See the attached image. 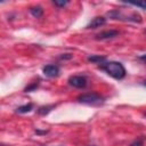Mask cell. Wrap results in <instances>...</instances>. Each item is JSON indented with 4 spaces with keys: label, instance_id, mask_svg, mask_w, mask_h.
Returning <instances> with one entry per match:
<instances>
[{
    "label": "cell",
    "instance_id": "6da1fadb",
    "mask_svg": "<svg viewBox=\"0 0 146 146\" xmlns=\"http://www.w3.org/2000/svg\"><path fill=\"white\" fill-rule=\"evenodd\" d=\"M99 67L116 80H121L125 76V68L119 62H104L99 65Z\"/></svg>",
    "mask_w": 146,
    "mask_h": 146
},
{
    "label": "cell",
    "instance_id": "7a4b0ae2",
    "mask_svg": "<svg viewBox=\"0 0 146 146\" xmlns=\"http://www.w3.org/2000/svg\"><path fill=\"white\" fill-rule=\"evenodd\" d=\"M78 100L82 104L87 105H100L104 103V97L100 96L99 94L96 92H90V94H84L78 97Z\"/></svg>",
    "mask_w": 146,
    "mask_h": 146
},
{
    "label": "cell",
    "instance_id": "3957f363",
    "mask_svg": "<svg viewBox=\"0 0 146 146\" xmlns=\"http://www.w3.org/2000/svg\"><path fill=\"white\" fill-rule=\"evenodd\" d=\"M68 83L74 88H84L87 86V79L82 75H73L68 79Z\"/></svg>",
    "mask_w": 146,
    "mask_h": 146
},
{
    "label": "cell",
    "instance_id": "277c9868",
    "mask_svg": "<svg viewBox=\"0 0 146 146\" xmlns=\"http://www.w3.org/2000/svg\"><path fill=\"white\" fill-rule=\"evenodd\" d=\"M43 74L48 78H56L59 74V67L56 65H47L43 67Z\"/></svg>",
    "mask_w": 146,
    "mask_h": 146
},
{
    "label": "cell",
    "instance_id": "5b68a950",
    "mask_svg": "<svg viewBox=\"0 0 146 146\" xmlns=\"http://www.w3.org/2000/svg\"><path fill=\"white\" fill-rule=\"evenodd\" d=\"M119 34L117 31L115 30H108V31H104V32H100L96 35V39L97 40H106V39H112V38H115L116 35Z\"/></svg>",
    "mask_w": 146,
    "mask_h": 146
},
{
    "label": "cell",
    "instance_id": "8992f818",
    "mask_svg": "<svg viewBox=\"0 0 146 146\" xmlns=\"http://www.w3.org/2000/svg\"><path fill=\"white\" fill-rule=\"evenodd\" d=\"M106 23V19L104 17H95L92 18V21L87 25V29H97V27H100L102 25H104Z\"/></svg>",
    "mask_w": 146,
    "mask_h": 146
},
{
    "label": "cell",
    "instance_id": "52a82bcc",
    "mask_svg": "<svg viewBox=\"0 0 146 146\" xmlns=\"http://www.w3.org/2000/svg\"><path fill=\"white\" fill-rule=\"evenodd\" d=\"M30 11H31V14L34 16V17H41L42 15H43V9L40 7V6H36V7H32L31 9H30Z\"/></svg>",
    "mask_w": 146,
    "mask_h": 146
},
{
    "label": "cell",
    "instance_id": "ba28073f",
    "mask_svg": "<svg viewBox=\"0 0 146 146\" xmlns=\"http://www.w3.org/2000/svg\"><path fill=\"white\" fill-rule=\"evenodd\" d=\"M89 62H92V63H96V64H103L105 62V57L104 56H90L88 58Z\"/></svg>",
    "mask_w": 146,
    "mask_h": 146
},
{
    "label": "cell",
    "instance_id": "9c48e42d",
    "mask_svg": "<svg viewBox=\"0 0 146 146\" xmlns=\"http://www.w3.org/2000/svg\"><path fill=\"white\" fill-rule=\"evenodd\" d=\"M33 108V104H27V105H23V106H19L17 108V112L18 113H27L30 111H32Z\"/></svg>",
    "mask_w": 146,
    "mask_h": 146
},
{
    "label": "cell",
    "instance_id": "30bf717a",
    "mask_svg": "<svg viewBox=\"0 0 146 146\" xmlns=\"http://www.w3.org/2000/svg\"><path fill=\"white\" fill-rule=\"evenodd\" d=\"M128 5H132V6H136V7H140V8H143V9L146 10V0H144V1H137V2H135V1H128Z\"/></svg>",
    "mask_w": 146,
    "mask_h": 146
},
{
    "label": "cell",
    "instance_id": "8fae6325",
    "mask_svg": "<svg viewBox=\"0 0 146 146\" xmlns=\"http://www.w3.org/2000/svg\"><path fill=\"white\" fill-rule=\"evenodd\" d=\"M51 108H54V105H51V106H43V107H40L39 110H38V112H39V114H47V113H49L50 111H51Z\"/></svg>",
    "mask_w": 146,
    "mask_h": 146
},
{
    "label": "cell",
    "instance_id": "7c38bea8",
    "mask_svg": "<svg viewBox=\"0 0 146 146\" xmlns=\"http://www.w3.org/2000/svg\"><path fill=\"white\" fill-rule=\"evenodd\" d=\"M52 3L55 6H57V7H64V6H66L68 3V1H57V0H54Z\"/></svg>",
    "mask_w": 146,
    "mask_h": 146
},
{
    "label": "cell",
    "instance_id": "4fadbf2b",
    "mask_svg": "<svg viewBox=\"0 0 146 146\" xmlns=\"http://www.w3.org/2000/svg\"><path fill=\"white\" fill-rule=\"evenodd\" d=\"M143 145H144V143H143V138H139V139L135 140L130 146H143Z\"/></svg>",
    "mask_w": 146,
    "mask_h": 146
},
{
    "label": "cell",
    "instance_id": "5bb4252c",
    "mask_svg": "<svg viewBox=\"0 0 146 146\" xmlns=\"http://www.w3.org/2000/svg\"><path fill=\"white\" fill-rule=\"evenodd\" d=\"M36 87H38V83H33L32 86L26 87V88H25V91H26V92H27V91H31V90H33V89H34V88H36Z\"/></svg>",
    "mask_w": 146,
    "mask_h": 146
},
{
    "label": "cell",
    "instance_id": "9a60e30c",
    "mask_svg": "<svg viewBox=\"0 0 146 146\" xmlns=\"http://www.w3.org/2000/svg\"><path fill=\"white\" fill-rule=\"evenodd\" d=\"M60 58H62V59H65V58H68V59H70V58H72V55H70V54H65V55H63Z\"/></svg>",
    "mask_w": 146,
    "mask_h": 146
},
{
    "label": "cell",
    "instance_id": "2e32d148",
    "mask_svg": "<svg viewBox=\"0 0 146 146\" xmlns=\"http://www.w3.org/2000/svg\"><path fill=\"white\" fill-rule=\"evenodd\" d=\"M140 59H141V60H145V62H146V54H145V55H143V56H140Z\"/></svg>",
    "mask_w": 146,
    "mask_h": 146
},
{
    "label": "cell",
    "instance_id": "e0dca14e",
    "mask_svg": "<svg viewBox=\"0 0 146 146\" xmlns=\"http://www.w3.org/2000/svg\"><path fill=\"white\" fill-rule=\"evenodd\" d=\"M144 84H145V86H146V81H145V83H144Z\"/></svg>",
    "mask_w": 146,
    "mask_h": 146
},
{
    "label": "cell",
    "instance_id": "ac0fdd59",
    "mask_svg": "<svg viewBox=\"0 0 146 146\" xmlns=\"http://www.w3.org/2000/svg\"><path fill=\"white\" fill-rule=\"evenodd\" d=\"M145 115H146V113H145Z\"/></svg>",
    "mask_w": 146,
    "mask_h": 146
}]
</instances>
